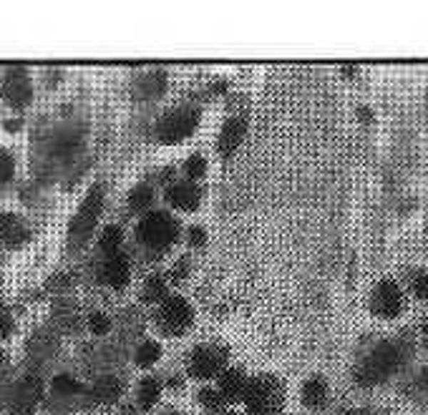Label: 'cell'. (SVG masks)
I'll return each instance as SVG.
<instances>
[{"mask_svg": "<svg viewBox=\"0 0 428 415\" xmlns=\"http://www.w3.org/2000/svg\"><path fill=\"white\" fill-rule=\"evenodd\" d=\"M245 405L250 415H280L282 408V385L272 375H260L250 380L245 393Z\"/></svg>", "mask_w": 428, "mask_h": 415, "instance_id": "1", "label": "cell"}, {"mask_svg": "<svg viewBox=\"0 0 428 415\" xmlns=\"http://www.w3.org/2000/svg\"><path fill=\"white\" fill-rule=\"evenodd\" d=\"M401 350L391 342L378 345V350L370 352V357L363 362V367L358 370V383L360 385H378L383 380H388L401 365Z\"/></svg>", "mask_w": 428, "mask_h": 415, "instance_id": "2", "label": "cell"}, {"mask_svg": "<svg viewBox=\"0 0 428 415\" xmlns=\"http://www.w3.org/2000/svg\"><path fill=\"white\" fill-rule=\"evenodd\" d=\"M179 235V227L177 222L164 212H151L141 219L139 224V240L144 245L154 247V250H166V247L174 245Z\"/></svg>", "mask_w": 428, "mask_h": 415, "instance_id": "3", "label": "cell"}, {"mask_svg": "<svg viewBox=\"0 0 428 415\" xmlns=\"http://www.w3.org/2000/svg\"><path fill=\"white\" fill-rule=\"evenodd\" d=\"M192 319L194 312L184 297H166L156 312V322L166 335H182L184 330H189Z\"/></svg>", "mask_w": 428, "mask_h": 415, "instance_id": "4", "label": "cell"}, {"mask_svg": "<svg viewBox=\"0 0 428 415\" xmlns=\"http://www.w3.org/2000/svg\"><path fill=\"white\" fill-rule=\"evenodd\" d=\"M101 207H103V192L98 187H93L91 192H88V197L83 199V204H81L73 222H71V240L86 242L91 237L93 227H96L98 222V214H101Z\"/></svg>", "mask_w": 428, "mask_h": 415, "instance_id": "5", "label": "cell"}, {"mask_svg": "<svg viewBox=\"0 0 428 415\" xmlns=\"http://www.w3.org/2000/svg\"><path fill=\"white\" fill-rule=\"evenodd\" d=\"M197 123H199V113L189 111V108L177 111V113H169V116L161 118V123H159V138L164 144H177L182 138L192 136Z\"/></svg>", "mask_w": 428, "mask_h": 415, "instance_id": "6", "label": "cell"}, {"mask_svg": "<svg viewBox=\"0 0 428 415\" xmlns=\"http://www.w3.org/2000/svg\"><path fill=\"white\" fill-rule=\"evenodd\" d=\"M225 360H227V350H222V347H214V345L197 347L192 355V375L202 380L212 378V375H217L222 370Z\"/></svg>", "mask_w": 428, "mask_h": 415, "instance_id": "7", "label": "cell"}, {"mask_svg": "<svg viewBox=\"0 0 428 415\" xmlns=\"http://www.w3.org/2000/svg\"><path fill=\"white\" fill-rule=\"evenodd\" d=\"M370 304H373V312L380 314V317H396V314L401 312V304H403L398 285L391 282V280L380 282L378 290L373 292V299H370Z\"/></svg>", "mask_w": 428, "mask_h": 415, "instance_id": "8", "label": "cell"}, {"mask_svg": "<svg viewBox=\"0 0 428 415\" xmlns=\"http://www.w3.org/2000/svg\"><path fill=\"white\" fill-rule=\"evenodd\" d=\"M43 395V383L38 375H28L16 390V400H13L11 415H33L38 400Z\"/></svg>", "mask_w": 428, "mask_h": 415, "instance_id": "9", "label": "cell"}, {"mask_svg": "<svg viewBox=\"0 0 428 415\" xmlns=\"http://www.w3.org/2000/svg\"><path fill=\"white\" fill-rule=\"evenodd\" d=\"M3 93H6L8 103L16 108L28 106V101L33 98V88L26 78V71L23 68H13L6 78V86H3Z\"/></svg>", "mask_w": 428, "mask_h": 415, "instance_id": "10", "label": "cell"}, {"mask_svg": "<svg viewBox=\"0 0 428 415\" xmlns=\"http://www.w3.org/2000/svg\"><path fill=\"white\" fill-rule=\"evenodd\" d=\"M31 240V229L18 214H0V242L8 247H21Z\"/></svg>", "mask_w": 428, "mask_h": 415, "instance_id": "11", "label": "cell"}, {"mask_svg": "<svg viewBox=\"0 0 428 415\" xmlns=\"http://www.w3.org/2000/svg\"><path fill=\"white\" fill-rule=\"evenodd\" d=\"M166 202L171 207L184 209V212H194L199 207V202H202V192L194 184H174L166 192Z\"/></svg>", "mask_w": 428, "mask_h": 415, "instance_id": "12", "label": "cell"}, {"mask_svg": "<svg viewBox=\"0 0 428 415\" xmlns=\"http://www.w3.org/2000/svg\"><path fill=\"white\" fill-rule=\"evenodd\" d=\"M247 131V121L245 118H230L222 128V136H220V154L222 156H232L237 151V146L242 144V138H245Z\"/></svg>", "mask_w": 428, "mask_h": 415, "instance_id": "13", "label": "cell"}, {"mask_svg": "<svg viewBox=\"0 0 428 415\" xmlns=\"http://www.w3.org/2000/svg\"><path fill=\"white\" fill-rule=\"evenodd\" d=\"M247 385H250V380L245 378V373L237 370V367H230V370H225L220 378V393H222V398H227V400H240V398H245Z\"/></svg>", "mask_w": 428, "mask_h": 415, "instance_id": "14", "label": "cell"}, {"mask_svg": "<svg viewBox=\"0 0 428 415\" xmlns=\"http://www.w3.org/2000/svg\"><path fill=\"white\" fill-rule=\"evenodd\" d=\"M128 277H131V272H128L126 257L118 255V252L108 257L106 267H103V280H106L113 290H123L128 285Z\"/></svg>", "mask_w": 428, "mask_h": 415, "instance_id": "15", "label": "cell"}, {"mask_svg": "<svg viewBox=\"0 0 428 415\" xmlns=\"http://www.w3.org/2000/svg\"><path fill=\"white\" fill-rule=\"evenodd\" d=\"M302 400H305L310 408H320L327 400V385L325 380L320 378H310L305 385H302Z\"/></svg>", "mask_w": 428, "mask_h": 415, "instance_id": "16", "label": "cell"}, {"mask_svg": "<svg viewBox=\"0 0 428 415\" xmlns=\"http://www.w3.org/2000/svg\"><path fill=\"white\" fill-rule=\"evenodd\" d=\"M118 395H121V383L116 378H101L93 385V398L98 403H113Z\"/></svg>", "mask_w": 428, "mask_h": 415, "instance_id": "17", "label": "cell"}, {"mask_svg": "<svg viewBox=\"0 0 428 415\" xmlns=\"http://www.w3.org/2000/svg\"><path fill=\"white\" fill-rule=\"evenodd\" d=\"M159 395H161V385H159V380L146 378L144 383L139 385V403H141V408H144V410L154 408V403H156V400H159Z\"/></svg>", "mask_w": 428, "mask_h": 415, "instance_id": "18", "label": "cell"}, {"mask_svg": "<svg viewBox=\"0 0 428 415\" xmlns=\"http://www.w3.org/2000/svg\"><path fill=\"white\" fill-rule=\"evenodd\" d=\"M151 202H154V194H151L149 187H136L134 192L128 194V207L134 209V212H144V209H149Z\"/></svg>", "mask_w": 428, "mask_h": 415, "instance_id": "19", "label": "cell"}, {"mask_svg": "<svg viewBox=\"0 0 428 415\" xmlns=\"http://www.w3.org/2000/svg\"><path fill=\"white\" fill-rule=\"evenodd\" d=\"M98 247H101L103 252H108V255H116V250L121 247V229L113 227V224L103 229L101 240H98Z\"/></svg>", "mask_w": 428, "mask_h": 415, "instance_id": "20", "label": "cell"}, {"mask_svg": "<svg viewBox=\"0 0 428 415\" xmlns=\"http://www.w3.org/2000/svg\"><path fill=\"white\" fill-rule=\"evenodd\" d=\"M166 297V285L161 277H151L144 287V299L146 302H164Z\"/></svg>", "mask_w": 428, "mask_h": 415, "instance_id": "21", "label": "cell"}, {"mask_svg": "<svg viewBox=\"0 0 428 415\" xmlns=\"http://www.w3.org/2000/svg\"><path fill=\"white\" fill-rule=\"evenodd\" d=\"M159 357H161V347L156 345V342H144V345L139 347V352H136V362H139L141 367L154 365Z\"/></svg>", "mask_w": 428, "mask_h": 415, "instance_id": "22", "label": "cell"}, {"mask_svg": "<svg viewBox=\"0 0 428 415\" xmlns=\"http://www.w3.org/2000/svg\"><path fill=\"white\" fill-rule=\"evenodd\" d=\"M199 400H202V405H204V408H209V410H220L222 403H225L222 393H217V390H209V388H204L202 393H199Z\"/></svg>", "mask_w": 428, "mask_h": 415, "instance_id": "23", "label": "cell"}, {"mask_svg": "<svg viewBox=\"0 0 428 415\" xmlns=\"http://www.w3.org/2000/svg\"><path fill=\"white\" fill-rule=\"evenodd\" d=\"M54 388L58 390V393H63V395H71V393H78L81 385H78V380L68 378V375H58V378L54 380Z\"/></svg>", "mask_w": 428, "mask_h": 415, "instance_id": "24", "label": "cell"}, {"mask_svg": "<svg viewBox=\"0 0 428 415\" xmlns=\"http://www.w3.org/2000/svg\"><path fill=\"white\" fill-rule=\"evenodd\" d=\"M204 169H207V164H204L202 156H189L187 164H184V171H187L192 179H199V176H204Z\"/></svg>", "mask_w": 428, "mask_h": 415, "instance_id": "25", "label": "cell"}, {"mask_svg": "<svg viewBox=\"0 0 428 415\" xmlns=\"http://www.w3.org/2000/svg\"><path fill=\"white\" fill-rule=\"evenodd\" d=\"M13 169H16V164H13V156L0 149V184H6V181L11 179Z\"/></svg>", "mask_w": 428, "mask_h": 415, "instance_id": "26", "label": "cell"}, {"mask_svg": "<svg viewBox=\"0 0 428 415\" xmlns=\"http://www.w3.org/2000/svg\"><path fill=\"white\" fill-rule=\"evenodd\" d=\"M108 317L106 314H101V312H96V314H91V330L96 332V335H103V332H108Z\"/></svg>", "mask_w": 428, "mask_h": 415, "instance_id": "27", "label": "cell"}, {"mask_svg": "<svg viewBox=\"0 0 428 415\" xmlns=\"http://www.w3.org/2000/svg\"><path fill=\"white\" fill-rule=\"evenodd\" d=\"M204 242H207V235H204L202 227L189 229V245H192V247H204Z\"/></svg>", "mask_w": 428, "mask_h": 415, "instance_id": "28", "label": "cell"}, {"mask_svg": "<svg viewBox=\"0 0 428 415\" xmlns=\"http://www.w3.org/2000/svg\"><path fill=\"white\" fill-rule=\"evenodd\" d=\"M187 272H189V262L187 260H179L177 267L171 270V280H174V282H182L184 277H187Z\"/></svg>", "mask_w": 428, "mask_h": 415, "instance_id": "29", "label": "cell"}, {"mask_svg": "<svg viewBox=\"0 0 428 415\" xmlns=\"http://www.w3.org/2000/svg\"><path fill=\"white\" fill-rule=\"evenodd\" d=\"M413 287H416V294L421 299H428V275H418L416 282H413Z\"/></svg>", "mask_w": 428, "mask_h": 415, "instance_id": "30", "label": "cell"}, {"mask_svg": "<svg viewBox=\"0 0 428 415\" xmlns=\"http://www.w3.org/2000/svg\"><path fill=\"white\" fill-rule=\"evenodd\" d=\"M11 332H13V319L6 312H0V340H6Z\"/></svg>", "mask_w": 428, "mask_h": 415, "instance_id": "31", "label": "cell"}, {"mask_svg": "<svg viewBox=\"0 0 428 415\" xmlns=\"http://www.w3.org/2000/svg\"><path fill=\"white\" fill-rule=\"evenodd\" d=\"M421 380H423V385H426V388H428V373H423V378H421Z\"/></svg>", "mask_w": 428, "mask_h": 415, "instance_id": "32", "label": "cell"}, {"mask_svg": "<svg viewBox=\"0 0 428 415\" xmlns=\"http://www.w3.org/2000/svg\"><path fill=\"white\" fill-rule=\"evenodd\" d=\"M3 360H6V357H3V352H0V365H3Z\"/></svg>", "mask_w": 428, "mask_h": 415, "instance_id": "33", "label": "cell"}, {"mask_svg": "<svg viewBox=\"0 0 428 415\" xmlns=\"http://www.w3.org/2000/svg\"><path fill=\"white\" fill-rule=\"evenodd\" d=\"M345 415H360V413H345Z\"/></svg>", "mask_w": 428, "mask_h": 415, "instance_id": "34", "label": "cell"}, {"mask_svg": "<svg viewBox=\"0 0 428 415\" xmlns=\"http://www.w3.org/2000/svg\"><path fill=\"white\" fill-rule=\"evenodd\" d=\"M426 342H428V327H426Z\"/></svg>", "mask_w": 428, "mask_h": 415, "instance_id": "35", "label": "cell"}, {"mask_svg": "<svg viewBox=\"0 0 428 415\" xmlns=\"http://www.w3.org/2000/svg\"><path fill=\"white\" fill-rule=\"evenodd\" d=\"M225 415H235V413H225Z\"/></svg>", "mask_w": 428, "mask_h": 415, "instance_id": "36", "label": "cell"}]
</instances>
